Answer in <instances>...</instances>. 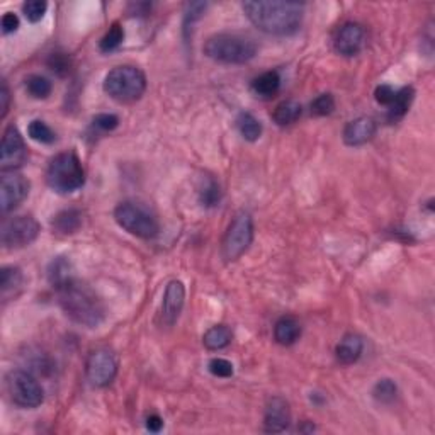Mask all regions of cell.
I'll use <instances>...</instances> for the list:
<instances>
[{"label":"cell","mask_w":435,"mask_h":435,"mask_svg":"<svg viewBox=\"0 0 435 435\" xmlns=\"http://www.w3.org/2000/svg\"><path fill=\"white\" fill-rule=\"evenodd\" d=\"M304 6L298 2L279 0H259L245 2L243 13L260 31L276 36H290L299 29L303 22Z\"/></svg>","instance_id":"obj_1"},{"label":"cell","mask_w":435,"mask_h":435,"mask_svg":"<svg viewBox=\"0 0 435 435\" xmlns=\"http://www.w3.org/2000/svg\"><path fill=\"white\" fill-rule=\"evenodd\" d=\"M55 291L62 310L72 322L87 328H97L104 322L106 308L101 298L73 276L57 284Z\"/></svg>","instance_id":"obj_2"},{"label":"cell","mask_w":435,"mask_h":435,"mask_svg":"<svg viewBox=\"0 0 435 435\" xmlns=\"http://www.w3.org/2000/svg\"><path fill=\"white\" fill-rule=\"evenodd\" d=\"M257 50L259 46L254 39L236 33L215 34L204 45V53L211 60L227 65H242L254 60Z\"/></svg>","instance_id":"obj_3"},{"label":"cell","mask_w":435,"mask_h":435,"mask_svg":"<svg viewBox=\"0 0 435 435\" xmlns=\"http://www.w3.org/2000/svg\"><path fill=\"white\" fill-rule=\"evenodd\" d=\"M46 182L58 194L78 191L85 184V170L80 158L72 152L55 157L46 169Z\"/></svg>","instance_id":"obj_4"},{"label":"cell","mask_w":435,"mask_h":435,"mask_svg":"<svg viewBox=\"0 0 435 435\" xmlns=\"http://www.w3.org/2000/svg\"><path fill=\"white\" fill-rule=\"evenodd\" d=\"M145 90L146 77L136 66H116L104 78V92L117 102L138 101L143 96Z\"/></svg>","instance_id":"obj_5"},{"label":"cell","mask_w":435,"mask_h":435,"mask_svg":"<svg viewBox=\"0 0 435 435\" xmlns=\"http://www.w3.org/2000/svg\"><path fill=\"white\" fill-rule=\"evenodd\" d=\"M114 220L122 230H126L138 238H153L160 231V223L157 216L145 208L143 204L134 201H124L114 209Z\"/></svg>","instance_id":"obj_6"},{"label":"cell","mask_w":435,"mask_h":435,"mask_svg":"<svg viewBox=\"0 0 435 435\" xmlns=\"http://www.w3.org/2000/svg\"><path fill=\"white\" fill-rule=\"evenodd\" d=\"M6 387L14 405L21 406V408H36L45 399V391H43L41 385L27 371H10L7 374Z\"/></svg>","instance_id":"obj_7"},{"label":"cell","mask_w":435,"mask_h":435,"mask_svg":"<svg viewBox=\"0 0 435 435\" xmlns=\"http://www.w3.org/2000/svg\"><path fill=\"white\" fill-rule=\"evenodd\" d=\"M254 242V220L248 213H238L223 238V257L228 262L240 259Z\"/></svg>","instance_id":"obj_8"},{"label":"cell","mask_w":435,"mask_h":435,"mask_svg":"<svg viewBox=\"0 0 435 435\" xmlns=\"http://www.w3.org/2000/svg\"><path fill=\"white\" fill-rule=\"evenodd\" d=\"M39 230V223L33 216H14L3 220L0 227V242L9 250L24 248L38 238Z\"/></svg>","instance_id":"obj_9"},{"label":"cell","mask_w":435,"mask_h":435,"mask_svg":"<svg viewBox=\"0 0 435 435\" xmlns=\"http://www.w3.org/2000/svg\"><path fill=\"white\" fill-rule=\"evenodd\" d=\"M87 381L94 387H106L117 374V361L109 350L99 349L89 355L85 364Z\"/></svg>","instance_id":"obj_10"},{"label":"cell","mask_w":435,"mask_h":435,"mask_svg":"<svg viewBox=\"0 0 435 435\" xmlns=\"http://www.w3.org/2000/svg\"><path fill=\"white\" fill-rule=\"evenodd\" d=\"M27 158V150L21 133L15 126H7L0 145V167L2 172H10L21 167Z\"/></svg>","instance_id":"obj_11"},{"label":"cell","mask_w":435,"mask_h":435,"mask_svg":"<svg viewBox=\"0 0 435 435\" xmlns=\"http://www.w3.org/2000/svg\"><path fill=\"white\" fill-rule=\"evenodd\" d=\"M29 194V180L21 173L2 172L0 177V209L2 213L13 211Z\"/></svg>","instance_id":"obj_12"},{"label":"cell","mask_w":435,"mask_h":435,"mask_svg":"<svg viewBox=\"0 0 435 435\" xmlns=\"http://www.w3.org/2000/svg\"><path fill=\"white\" fill-rule=\"evenodd\" d=\"M364 43H366V31H364V27L357 24V22H345L337 31L334 46L337 53L342 55V57H355L357 53H361Z\"/></svg>","instance_id":"obj_13"},{"label":"cell","mask_w":435,"mask_h":435,"mask_svg":"<svg viewBox=\"0 0 435 435\" xmlns=\"http://www.w3.org/2000/svg\"><path fill=\"white\" fill-rule=\"evenodd\" d=\"M290 423H291L290 403L280 397L269 399L266 413H264V430L269 434H280L290 427Z\"/></svg>","instance_id":"obj_14"},{"label":"cell","mask_w":435,"mask_h":435,"mask_svg":"<svg viewBox=\"0 0 435 435\" xmlns=\"http://www.w3.org/2000/svg\"><path fill=\"white\" fill-rule=\"evenodd\" d=\"M185 301V287L180 280H170L162 303V322L172 327L179 320Z\"/></svg>","instance_id":"obj_15"},{"label":"cell","mask_w":435,"mask_h":435,"mask_svg":"<svg viewBox=\"0 0 435 435\" xmlns=\"http://www.w3.org/2000/svg\"><path fill=\"white\" fill-rule=\"evenodd\" d=\"M376 134V121L373 117L361 116L350 121L343 129V141L349 146H361L371 141Z\"/></svg>","instance_id":"obj_16"},{"label":"cell","mask_w":435,"mask_h":435,"mask_svg":"<svg viewBox=\"0 0 435 435\" xmlns=\"http://www.w3.org/2000/svg\"><path fill=\"white\" fill-rule=\"evenodd\" d=\"M362 350H364L362 337H359V335L355 334H347L345 337L338 342L337 349H335V354H337L340 364L350 366V364L359 361V357L362 355Z\"/></svg>","instance_id":"obj_17"},{"label":"cell","mask_w":435,"mask_h":435,"mask_svg":"<svg viewBox=\"0 0 435 435\" xmlns=\"http://www.w3.org/2000/svg\"><path fill=\"white\" fill-rule=\"evenodd\" d=\"M51 227L57 235L69 236L80 230L82 227V213L78 209H63L51 221Z\"/></svg>","instance_id":"obj_18"},{"label":"cell","mask_w":435,"mask_h":435,"mask_svg":"<svg viewBox=\"0 0 435 435\" xmlns=\"http://www.w3.org/2000/svg\"><path fill=\"white\" fill-rule=\"evenodd\" d=\"M301 335V325L292 316H283L274 327V338L280 345H292Z\"/></svg>","instance_id":"obj_19"},{"label":"cell","mask_w":435,"mask_h":435,"mask_svg":"<svg viewBox=\"0 0 435 435\" xmlns=\"http://www.w3.org/2000/svg\"><path fill=\"white\" fill-rule=\"evenodd\" d=\"M413 96H415V90L411 87H403L401 90H398L394 94V99L391 101V104L387 106V120L391 122H397L408 113L411 102H413Z\"/></svg>","instance_id":"obj_20"},{"label":"cell","mask_w":435,"mask_h":435,"mask_svg":"<svg viewBox=\"0 0 435 435\" xmlns=\"http://www.w3.org/2000/svg\"><path fill=\"white\" fill-rule=\"evenodd\" d=\"M233 334L227 325H215L204 334L203 342L206 349L209 350H223L231 343Z\"/></svg>","instance_id":"obj_21"},{"label":"cell","mask_w":435,"mask_h":435,"mask_svg":"<svg viewBox=\"0 0 435 435\" xmlns=\"http://www.w3.org/2000/svg\"><path fill=\"white\" fill-rule=\"evenodd\" d=\"M280 87V77L278 72H266L262 75H259V77L255 78L254 82H252V90L257 94L259 97H272L278 94Z\"/></svg>","instance_id":"obj_22"},{"label":"cell","mask_w":435,"mask_h":435,"mask_svg":"<svg viewBox=\"0 0 435 435\" xmlns=\"http://www.w3.org/2000/svg\"><path fill=\"white\" fill-rule=\"evenodd\" d=\"M303 108L299 102L296 101H286L280 102V104L276 108L274 114H272V120L278 126H290L292 122H296L301 117Z\"/></svg>","instance_id":"obj_23"},{"label":"cell","mask_w":435,"mask_h":435,"mask_svg":"<svg viewBox=\"0 0 435 435\" xmlns=\"http://www.w3.org/2000/svg\"><path fill=\"white\" fill-rule=\"evenodd\" d=\"M22 284V272L19 267H2L0 271V290H2V298L7 299L10 294H15V291Z\"/></svg>","instance_id":"obj_24"},{"label":"cell","mask_w":435,"mask_h":435,"mask_svg":"<svg viewBox=\"0 0 435 435\" xmlns=\"http://www.w3.org/2000/svg\"><path fill=\"white\" fill-rule=\"evenodd\" d=\"M236 124H238L240 133L247 141H257L262 136V122L257 120L254 114L240 113Z\"/></svg>","instance_id":"obj_25"},{"label":"cell","mask_w":435,"mask_h":435,"mask_svg":"<svg viewBox=\"0 0 435 435\" xmlns=\"http://www.w3.org/2000/svg\"><path fill=\"white\" fill-rule=\"evenodd\" d=\"M27 134H29L31 140L43 145H51L55 143V140H57V134H55L53 129L41 120H34L29 122V126H27Z\"/></svg>","instance_id":"obj_26"},{"label":"cell","mask_w":435,"mask_h":435,"mask_svg":"<svg viewBox=\"0 0 435 435\" xmlns=\"http://www.w3.org/2000/svg\"><path fill=\"white\" fill-rule=\"evenodd\" d=\"M26 89L34 99H46L53 90V85L43 75H31L26 80Z\"/></svg>","instance_id":"obj_27"},{"label":"cell","mask_w":435,"mask_h":435,"mask_svg":"<svg viewBox=\"0 0 435 435\" xmlns=\"http://www.w3.org/2000/svg\"><path fill=\"white\" fill-rule=\"evenodd\" d=\"M122 39H124V29H122L120 22H114L109 27L108 33L104 34V38L101 39V43H99V48H101V51H104V53H110V51L120 48Z\"/></svg>","instance_id":"obj_28"},{"label":"cell","mask_w":435,"mask_h":435,"mask_svg":"<svg viewBox=\"0 0 435 435\" xmlns=\"http://www.w3.org/2000/svg\"><path fill=\"white\" fill-rule=\"evenodd\" d=\"M398 394V386L393 379H379L373 390V397L379 403H391L394 401Z\"/></svg>","instance_id":"obj_29"},{"label":"cell","mask_w":435,"mask_h":435,"mask_svg":"<svg viewBox=\"0 0 435 435\" xmlns=\"http://www.w3.org/2000/svg\"><path fill=\"white\" fill-rule=\"evenodd\" d=\"M199 199L206 208H215V206H218V203H220V199H221L220 184H218L215 179H211V177L206 179L204 185L199 191Z\"/></svg>","instance_id":"obj_30"},{"label":"cell","mask_w":435,"mask_h":435,"mask_svg":"<svg viewBox=\"0 0 435 435\" xmlns=\"http://www.w3.org/2000/svg\"><path fill=\"white\" fill-rule=\"evenodd\" d=\"M48 9V3L45 0H29L22 6V13H24L26 19L29 22H39L43 19V15L46 14Z\"/></svg>","instance_id":"obj_31"},{"label":"cell","mask_w":435,"mask_h":435,"mask_svg":"<svg viewBox=\"0 0 435 435\" xmlns=\"http://www.w3.org/2000/svg\"><path fill=\"white\" fill-rule=\"evenodd\" d=\"M335 109V99L331 94H322L311 102V114L315 116H328L334 113Z\"/></svg>","instance_id":"obj_32"},{"label":"cell","mask_w":435,"mask_h":435,"mask_svg":"<svg viewBox=\"0 0 435 435\" xmlns=\"http://www.w3.org/2000/svg\"><path fill=\"white\" fill-rule=\"evenodd\" d=\"M209 373L216 378H230L233 376V364L227 359H213L209 362Z\"/></svg>","instance_id":"obj_33"},{"label":"cell","mask_w":435,"mask_h":435,"mask_svg":"<svg viewBox=\"0 0 435 435\" xmlns=\"http://www.w3.org/2000/svg\"><path fill=\"white\" fill-rule=\"evenodd\" d=\"M94 126L101 131H113L120 126V117L116 114H97L94 117Z\"/></svg>","instance_id":"obj_34"},{"label":"cell","mask_w":435,"mask_h":435,"mask_svg":"<svg viewBox=\"0 0 435 435\" xmlns=\"http://www.w3.org/2000/svg\"><path fill=\"white\" fill-rule=\"evenodd\" d=\"M50 66H51V70H53V72H57L58 75H66L70 70L69 69L70 62H69V58L65 57V55L57 53V55H51Z\"/></svg>","instance_id":"obj_35"},{"label":"cell","mask_w":435,"mask_h":435,"mask_svg":"<svg viewBox=\"0 0 435 435\" xmlns=\"http://www.w3.org/2000/svg\"><path fill=\"white\" fill-rule=\"evenodd\" d=\"M394 89L391 85H379L378 89H376L374 96H376V101L379 102L381 106H390L391 101L394 99Z\"/></svg>","instance_id":"obj_36"},{"label":"cell","mask_w":435,"mask_h":435,"mask_svg":"<svg viewBox=\"0 0 435 435\" xmlns=\"http://www.w3.org/2000/svg\"><path fill=\"white\" fill-rule=\"evenodd\" d=\"M9 104H10V92L9 87H7L6 80H2V87H0V117H6L9 113Z\"/></svg>","instance_id":"obj_37"},{"label":"cell","mask_w":435,"mask_h":435,"mask_svg":"<svg viewBox=\"0 0 435 435\" xmlns=\"http://www.w3.org/2000/svg\"><path fill=\"white\" fill-rule=\"evenodd\" d=\"M19 27V17L13 13H7L2 15V33L10 34L14 31H17Z\"/></svg>","instance_id":"obj_38"},{"label":"cell","mask_w":435,"mask_h":435,"mask_svg":"<svg viewBox=\"0 0 435 435\" xmlns=\"http://www.w3.org/2000/svg\"><path fill=\"white\" fill-rule=\"evenodd\" d=\"M162 427H164V420H162L158 415H150V417L146 418V429H148L150 432H160Z\"/></svg>","instance_id":"obj_39"}]
</instances>
